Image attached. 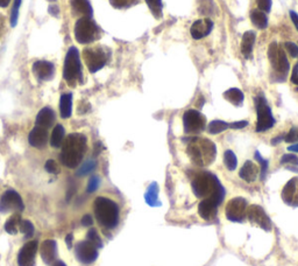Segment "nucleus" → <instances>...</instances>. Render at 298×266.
<instances>
[{
  "label": "nucleus",
  "mask_w": 298,
  "mask_h": 266,
  "mask_svg": "<svg viewBox=\"0 0 298 266\" xmlns=\"http://www.w3.org/2000/svg\"><path fill=\"white\" fill-rule=\"evenodd\" d=\"M73 16L79 18H92L93 10L89 0H70Z\"/></svg>",
  "instance_id": "22"
},
{
  "label": "nucleus",
  "mask_w": 298,
  "mask_h": 266,
  "mask_svg": "<svg viewBox=\"0 0 298 266\" xmlns=\"http://www.w3.org/2000/svg\"><path fill=\"white\" fill-rule=\"evenodd\" d=\"M146 3L153 16L156 19H160L162 17V9H163L162 0H146Z\"/></svg>",
  "instance_id": "35"
},
{
  "label": "nucleus",
  "mask_w": 298,
  "mask_h": 266,
  "mask_svg": "<svg viewBox=\"0 0 298 266\" xmlns=\"http://www.w3.org/2000/svg\"><path fill=\"white\" fill-rule=\"evenodd\" d=\"M93 211L97 222L104 229L113 230L118 227L120 220L119 205L111 198L98 196L93 202Z\"/></svg>",
  "instance_id": "4"
},
{
  "label": "nucleus",
  "mask_w": 298,
  "mask_h": 266,
  "mask_svg": "<svg viewBox=\"0 0 298 266\" xmlns=\"http://www.w3.org/2000/svg\"><path fill=\"white\" fill-rule=\"evenodd\" d=\"M246 219L251 223L261 228L262 230L269 231L271 229V221L265 211V209L258 204H251L247 207Z\"/></svg>",
  "instance_id": "14"
},
{
  "label": "nucleus",
  "mask_w": 298,
  "mask_h": 266,
  "mask_svg": "<svg viewBox=\"0 0 298 266\" xmlns=\"http://www.w3.org/2000/svg\"><path fill=\"white\" fill-rule=\"evenodd\" d=\"M260 174V168L253 161L248 160L244 164V166L240 168L239 171V177L246 182H254L258 179Z\"/></svg>",
  "instance_id": "24"
},
{
  "label": "nucleus",
  "mask_w": 298,
  "mask_h": 266,
  "mask_svg": "<svg viewBox=\"0 0 298 266\" xmlns=\"http://www.w3.org/2000/svg\"><path fill=\"white\" fill-rule=\"evenodd\" d=\"M224 98L226 100H228L229 103H232L233 105L241 107L244 103L245 96H244V92L241 91L240 89L232 88V89H228L227 91L224 92Z\"/></svg>",
  "instance_id": "28"
},
{
  "label": "nucleus",
  "mask_w": 298,
  "mask_h": 266,
  "mask_svg": "<svg viewBox=\"0 0 298 266\" xmlns=\"http://www.w3.org/2000/svg\"><path fill=\"white\" fill-rule=\"evenodd\" d=\"M283 48H284L286 53L291 56V58H293V59L298 58V46L296 43L285 42L284 44H283Z\"/></svg>",
  "instance_id": "45"
},
{
  "label": "nucleus",
  "mask_w": 298,
  "mask_h": 266,
  "mask_svg": "<svg viewBox=\"0 0 298 266\" xmlns=\"http://www.w3.org/2000/svg\"><path fill=\"white\" fill-rule=\"evenodd\" d=\"M82 224L86 228H91L93 226V219L91 215H89V214H86V215H84L82 217Z\"/></svg>",
  "instance_id": "50"
},
{
  "label": "nucleus",
  "mask_w": 298,
  "mask_h": 266,
  "mask_svg": "<svg viewBox=\"0 0 298 266\" xmlns=\"http://www.w3.org/2000/svg\"><path fill=\"white\" fill-rule=\"evenodd\" d=\"M108 58H110V50L101 44L88 46L83 49V59H84L86 68L91 74L103 69L106 66Z\"/></svg>",
  "instance_id": "7"
},
{
  "label": "nucleus",
  "mask_w": 298,
  "mask_h": 266,
  "mask_svg": "<svg viewBox=\"0 0 298 266\" xmlns=\"http://www.w3.org/2000/svg\"><path fill=\"white\" fill-rule=\"evenodd\" d=\"M282 140H284V136H280L277 138H274V139L271 140V145H277L278 142H281Z\"/></svg>",
  "instance_id": "56"
},
{
  "label": "nucleus",
  "mask_w": 298,
  "mask_h": 266,
  "mask_svg": "<svg viewBox=\"0 0 298 266\" xmlns=\"http://www.w3.org/2000/svg\"><path fill=\"white\" fill-rule=\"evenodd\" d=\"M101 29L92 18H78L75 22L74 35L79 44H91L101 37Z\"/></svg>",
  "instance_id": "6"
},
{
  "label": "nucleus",
  "mask_w": 298,
  "mask_h": 266,
  "mask_svg": "<svg viewBox=\"0 0 298 266\" xmlns=\"http://www.w3.org/2000/svg\"><path fill=\"white\" fill-rule=\"evenodd\" d=\"M224 164L225 167L227 168L228 171H234L237 166V159L234 152L231 151V149H227L224 153Z\"/></svg>",
  "instance_id": "34"
},
{
  "label": "nucleus",
  "mask_w": 298,
  "mask_h": 266,
  "mask_svg": "<svg viewBox=\"0 0 298 266\" xmlns=\"http://www.w3.org/2000/svg\"><path fill=\"white\" fill-rule=\"evenodd\" d=\"M256 5H258V10L268 13L271 10L273 2H271V0H256Z\"/></svg>",
  "instance_id": "47"
},
{
  "label": "nucleus",
  "mask_w": 298,
  "mask_h": 266,
  "mask_svg": "<svg viewBox=\"0 0 298 266\" xmlns=\"http://www.w3.org/2000/svg\"><path fill=\"white\" fill-rule=\"evenodd\" d=\"M19 230H20L22 234H24L25 238H31L33 237L34 232H35V228H34L33 223L31 221L28 220H22L21 223H20V228H19Z\"/></svg>",
  "instance_id": "36"
},
{
  "label": "nucleus",
  "mask_w": 298,
  "mask_h": 266,
  "mask_svg": "<svg viewBox=\"0 0 298 266\" xmlns=\"http://www.w3.org/2000/svg\"><path fill=\"white\" fill-rule=\"evenodd\" d=\"M20 5H21V0H14L12 10H11V17H10L11 27H16L17 24H18L19 9H20Z\"/></svg>",
  "instance_id": "39"
},
{
  "label": "nucleus",
  "mask_w": 298,
  "mask_h": 266,
  "mask_svg": "<svg viewBox=\"0 0 298 266\" xmlns=\"http://www.w3.org/2000/svg\"><path fill=\"white\" fill-rule=\"evenodd\" d=\"M282 200L290 207H298V178L290 179L282 190Z\"/></svg>",
  "instance_id": "18"
},
{
  "label": "nucleus",
  "mask_w": 298,
  "mask_h": 266,
  "mask_svg": "<svg viewBox=\"0 0 298 266\" xmlns=\"http://www.w3.org/2000/svg\"><path fill=\"white\" fill-rule=\"evenodd\" d=\"M63 78L71 88H75L78 83H83L81 55L76 47H70L67 51L63 65Z\"/></svg>",
  "instance_id": "5"
},
{
  "label": "nucleus",
  "mask_w": 298,
  "mask_h": 266,
  "mask_svg": "<svg viewBox=\"0 0 298 266\" xmlns=\"http://www.w3.org/2000/svg\"><path fill=\"white\" fill-rule=\"evenodd\" d=\"M49 140V134L48 130L43 129V127L35 126L34 129L29 132L28 141L31 146L35 147L37 149H43L46 147Z\"/></svg>",
  "instance_id": "21"
},
{
  "label": "nucleus",
  "mask_w": 298,
  "mask_h": 266,
  "mask_svg": "<svg viewBox=\"0 0 298 266\" xmlns=\"http://www.w3.org/2000/svg\"><path fill=\"white\" fill-rule=\"evenodd\" d=\"M255 159L260 165H261L260 174H261V180L263 181V180H265V178H266V174H267V171H268V160L263 159L259 152H255Z\"/></svg>",
  "instance_id": "42"
},
{
  "label": "nucleus",
  "mask_w": 298,
  "mask_h": 266,
  "mask_svg": "<svg viewBox=\"0 0 298 266\" xmlns=\"http://www.w3.org/2000/svg\"><path fill=\"white\" fill-rule=\"evenodd\" d=\"M32 71L37 80L41 82H47L54 78L55 75V66L54 63L40 60L33 63Z\"/></svg>",
  "instance_id": "17"
},
{
  "label": "nucleus",
  "mask_w": 298,
  "mask_h": 266,
  "mask_svg": "<svg viewBox=\"0 0 298 266\" xmlns=\"http://www.w3.org/2000/svg\"><path fill=\"white\" fill-rule=\"evenodd\" d=\"M268 59H269L275 71H277L278 74L285 77V75L289 73L290 63L288 61V58H286L284 48L278 46L277 42H271L269 48H268Z\"/></svg>",
  "instance_id": "9"
},
{
  "label": "nucleus",
  "mask_w": 298,
  "mask_h": 266,
  "mask_svg": "<svg viewBox=\"0 0 298 266\" xmlns=\"http://www.w3.org/2000/svg\"><path fill=\"white\" fill-rule=\"evenodd\" d=\"M88 151V138L83 133H70L64 138L59 159L64 166L74 170L82 164Z\"/></svg>",
  "instance_id": "1"
},
{
  "label": "nucleus",
  "mask_w": 298,
  "mask_h": 266,
  "mask_svg": "<svg viewBox=\"0 0 298 266\" xmlns=\"http://www.w3.org/2000/svg\"><path fill=\"white\" fill-rule=\"evenodd\" d=\"M183 126L187 134L202 133L206 127L205 116L195 109L187 110L183 115Z\"/></svg>",
  "instance_id": "10"
},
{
  "label": "nucleus",
  "mask_w": 298,
  "mask_h": 266,
  "mask_svg": "<svg viewBox=\"0 0 298 266\" xmlns=\"http://www.w3.org/2000/svg\"><path fill=\"white\" fill-rule=\"evenodd\" d=\"M281 164L298 166V156L296 154H284L281 158Z\"/></svg>",
  "instance_id": "46"
},
{
  "label": "nucleus",
  "mask_w": 298,
  "mask_h": 266,
  "mask_svg": "<svg viewBox=\"0 0 298 266\" xmlns=\"http://www.w3.org/2000/svg\"><path fill=\"white\" fill-rule=\"evenodd\" d=\"M191 187L194 194L198 198L204 200L207 197H216L221 202L224 201L225 188L219 179L211 172H195V174L192 175Z\"/></svg>",
  "instance_id": "2"
},
{
  "label": "nucleus",
  "mask_w": 298,
  "mask_h": 266,
  "mask_svg": "<svg viewBox=\"0 0 298 266\" xmlns=\"http://www.w3.org/2000/svg\"><path fill=\"white\" fill-rule=\"evenodd\" d=\"M48 11H49V13H50L52 17H58V14H59L58 6H56V5L49 6V10Z\"/></svg>",
  "instance_id": "54"
},
{
  "label": "nucleus",
  "mask_w": 298,
  "mask_h": 266,
  "mask_svg": "<svg viewBox=\"0 0 298 266\" xmlns=\"http://www.w3.org/2000/svg\"><path fill=\"white\" fill-rule=\"evenodd\" d=\"M86 239H88L89 242H91L93 245H96L98 249L103 248L104 246L99 234H98V231L94 229V228H91V229L88 231V234H86Z\"/></svg>",
  "instance_id": "38"
},
{
  "label": "nucleus",
  "mask_w": 298,
  "mask_h": 266,
  "mask_svg": "<svg viewBox=\"0 0 298 266\" xmlns=\"http://www.w3.org/2000/svg\"><path fill=\"white\" fill-rule=\"evenodd\" d=\"M21 221H22V219H21L20 212L13 214V215L6 221L5 226H4V228H5V231L10 235H17L18 231H19V228H20Z\"/></svg>",
  "instance_id": "30"
},
{
  "label": "nucleus",
  "mask_w": 298,
  "mask_h": 266,
  "mask_svg": "<svg viewBox=\"0 0 298 266\" xmlns=\"http://www.w3.org/2000/svg\"><path fill=\"white\" fill-rule=\"evenodd\" d=\"M59 114L63 119H68L73 115V93L66 92L59 99Z\"/></svg>",
  "instance_id": "25"
},
{
  "label": "nucleus",
  "mask_w": 298,
  "mask_h": 266,
  "mask_svg": "<svg viewBox=\"0 0 298 266\" xmlns=\"http://www.w3.org/2000/svg\"><path fill=\"white\" fill-rule=\"evenodd\" d=\"M222 203L216 197H207L201 201L198 204V214L203 220L211 221L216 219L218 214V207Z\"/></svg>",
  "instance_id": "16"
},
{
  "label": "nucleus",
  "mask_w": 298,
  "mask_h": 266,
  "mask_svg": "<svg viewBox=\"0 0 298 266\" xmlns=\"http://www.w3.org/2000/svg\"><path fill=\"white\" fill-rule=\"evenodd\" d=\"M56 121V114L51 108L46 107L41 109L39 114L36 115L35 118V126L43 127V129L49 130L50 127L55 124Z\"/></svg>",
  "instance_id": "23"
},
{
  "label": "nucleus",
  "mask_w": 298,
  "mask_h": 266,
  "mask_svg": "<svg viewBox=\"0 0 298 266\" xmlns=\"http://www.w3.org/2000/svg\"><path fill=\"white\" fill-rule=\"evenodd\" d=\"M140 0H110V4L116 10H126L137 5Z\"/></svg>",
  "instance_id": "37"
},
{
  "label": "nucleus",
  "mask_w": 298,
  "mask_h": 266,
  "mask_svg": "<svg viewBox=\"0 0 298 266\" xmlns=\"http://www.w3.org/2000/svg\"><path fill=\"white\" fill-rule=\"evenodd\" d=\"M291 82L293 84L298 85V63H296L295 67L292 69V74H291Z\"/></svg>",
  "instance_id": "51"
},
{
  "label": "nucleus",
  "mask_w": 298,
  "mask_h": 266,
  "mask_svg": "<svg viewBox=\"0 0 298 266\" xmlns=\"http://www.w3.org/2000/svg\"><path fill=\"white\" fill-rule=\"evenodd\" d=\"M11 0H0V9H6L10 5Z\"/></svg>",
  "instance_id": "57"
},
{
  "label": "nucleus",
  "mask_w": 298,
  "mask_h": 266,
  "mask_svg": "<svg viewBox=\"0 0 298 266\" xmlns=\"http://www.w3.org/2000/svg\"><path fill=\"white\" fill-rule=\"evenodd\" d=\"M256 114H258V122H256V132H265L270 130L275 125V118L273 117L269 105L262 95H259L255 98Z\"/></svg>",
  "instance_id": "8"
},
{
  "label": "nucleus",
  "mask_w": 298,
  "mask_h": 266,
  "mask_svg": "<svg viewBox=\"0 0 298 266\" xmlns=\"http://www.w3.org/2000/svg\"><path fill=\"white\" fill-rule=\"evenodd\" d=\"M49 2H55V0H49Z\"/></svg>",
  "instance_id": "60"
},
{
  "label": "nucleus",
  "mask_w": 298,
  "mask_h": 266,
  "mask_svg": "<svg viewBox=\"0 0 298 266\" xmlns=\"http://www.w3.org/2000/svg\"><path fill=\"white\" fill-rule=\"evenodd\" d=\"M284 141L292 144V142L298 141V126H293L290 129V131L284 136Z\"/></svg>",
  "instance_id": "44"
},
{
  "label": "nucleus",
  "mask_w": 298,
  "mask_h": 266,
  "mask_svg": "<svg viewBox=\"0 0 298 266\" xmlns=\"http://www.w3.org/2000/svg\"><path fill=\"white\" fill-rule=\"evenodd\" d=\"M290 18H291L293 26H295L296 29L298 31V14L295 12V11H290Z\"/></svg>",
  "instance_id": "53"
},
{
  "label": "nucleus",
  "mask_w": 298,
  "mask_h": 266,
  "mask_svg": "<svg viewBox=\"0 0 298 266\" xmlns=\"http://www.w3.org/2000/svg\"><path fill=\"white\" fill-rule=\"evenodd\" d=\"M145 201L150 207H158V205H161L160 202H158V186L156 182H152L148 188H147L145 193Z\"/></svg>",
  "instance_id": "27"
},
{
  "label": "nucleus",
  "mask_w": 298,
  "mask_h": 266,
  "mask_svg": "<svg viewBox=\"0 0 298 266\" xmlns=\"http://www.w3.org/2000/svg\"><path fill=\"white\" fill-rule=\"evenodd\" d=\"M73 241H74V235L69 234L66 237V243L68 245V249H73Z\"/></svg>",
  "instance_id": "55"
},
{
  "label": "nucleus",
  "mask_w": 298,
  "mask_h": 266,
  "mask_svg": "<svg viewBox=\"0 0 298 266\" xmlns=\"http://www.w3.org/2000/svg\"><path fill=\"white\" fill-rule=\"evenodd\" d=\"M37 248H39L37 241H29L26 243L18 253V266H35Z\"/></svg>",
  "instance_id": "15"
},
{
  "label": "nucleus",
  "mask_w": 298,
  "mask_h": 266,
  "mask_svg": "<svg viewBox=\"0 0 298 266\" xmlns=\"http://www.w3.org/2000/svg\"><path fill=\"white\" fill-rule=\"evenodd\" d=\"M50 266H67V264L63 260H55Z\"/></svg>",
  "instance_id": "59"
},
{
  "label": "nucleus",
  "mask_w": 298,
  "mask_h": 266,
  "mask_svg": "<svg viewBox=\"0 0 298 266\" xmlns=\"http://www.w3.org/2000/svg\"><path fill=\"white\" fill-rule=\"evenodd\" d=\"M96 168H97V161L96 160H93V159L86 160L85 163H83L81 165V167L78 168L77 172H76V175L79 178L85 177V175L92 173Z\"/></svg>",
  "instance_id": "32"
},
{
  "label": "nucleus",
  "mask_w": 298,
  "mask_h": 266,
  "mask_svg": "<svg viewBox=\"0 0 298 266\" xmlns=\"http://www.w3.org/2000/svg\"><path fill=\"white\" fill-rule=\"evenodd\" d=\"M40 254L43 263L50 266L57 258V243L54 239L43 241L40 246Z\"/></svg>",
  "instance_id": "20"
},
{
  "label": "nucleus",
  "mask_w": 298,
  "mask_h": 266,
  "mask_svg": "<svg viewBox=\"0 0 298 266\" xmlns=\"http://www.w3.org/2000/svg\"><path fill=\"white\" fill-rule=\"evenodd\" d=\"M247 125H248V122H246V121L234 122V123H229V129L241 130V129H244V127H246Z\"/></svg>",
  "instance_id": "49"
},
{
  "label": "nucleus",
  "mask_w": 298,
  "mask_h": 266,
  "mask_svg": "<svg viewBox=\"0 0 298 266\" xmlns=\"http://www.w3.org/2000/svg\"><path fill=\"white\" fill-rule=\"evenodd\" d=\"M248 203L246 198L244 197H234L228 203L226 204L225 214L228 221L231 222H243L246 219Z\"/></svg>",
  "instance_id": "13"
},
{
  "label": "nucleus",
  "mask_w": 298,
  "mask_h": 266,
  "mask_svg": "<svg viewBox=\"0 0 298 266\" xmlns=\"http://www.w3.org/2000/svg\"><path fill=\"white\" fill-rule=\"evenodd\" d=\"M206 3L207 4H204L201 0V5H199V12H201L202 14H205V16H211V14H213V11L216 10V6H214L212 0H207Z\"/></svg>",
  "instance_id": "40"
},
{
  "label": "nucleus",
  "mask_w": 298,
  "mask_h": 266,
  "mask_svg": "<svg viewBox=\"0 0 298 266\" xmlns=\"http://www.w3.org/2000/svg\"><path fill=\"white\" fill-rule=\"evenodd\" d=\"M76 193V186L75 185H69V188H68V193H67V200L69 202L71 200V197L75 195Z\"/></svg>",
  "instance_id": "52"
},
{
  "label": "nucleus",
  "mask_w": 298,
  "mask_h": 266,
  "mask_svg": "<svg viewBox=\"0 0 298 266\" xmlns=\"http://www.w3.org/2000/svg\"><path fill=\"white\" fill-rule=\"evenodd\" d=\"M99 186H100V178L98 177V175H92L88 182V188H86V192H88L89 194L94 193L98 188H99Z\"/></svg>",
  "instance_id": "41"
},
{
  "label": "nucleus",
  "mask_w": 298,
  "mask_h": 266,
  "mask_svg": "<svg viewBox=\"0 0 298 266\" xmlns=\"http://www.w3.org/2000/svg\"><path fill=\"white\" fill-rule=\"evenodd\" d=\"M255 32L248 31L244 34L243 41H241V53L245 56V58H250L253 51V47H254L255 43Z\"/></svg>",
  "instance_id": "26"
},
{
  "label": "nucleus",
  "mask_w": 298,
  "mask_h": 266,
  "mask_svg": "<svg viewBox=\"0 0 298 266\" xmlns=\"http://www.w3.org/2000/svg\"><path fill=\"white\" fill-rule=\"evenodd\" d=\"M6 31H7L6 18H5V16H4V14L0 13V41H2L3 37L5 36Z\"/></svg>",
  "instance_id": "48"
},
{
  "label": "nucleus",
  "mask_w": 298,
  "mask_h": 266,
  "mask_svg": "<svg viewBox=\"0 0 298 266\" xmlns=\"http://www.w3.org/2000/svg\"><path fill=\"white\" fill-rule=\"evenodd\" d=\"M229 129V123L222 121H212L207 126V132L210 134H218Z\"/></svg>",
  "instance_id": "33"
},
{
  "label": "nucleus",
  "mask_w": 298,
  "mask_h": 266,
  "mask_svg": "<svg viewBox=\"0 0 298 266\" xmlns=\"http://www.w3.org/2000/svg\"><path fill=\"white\" fill-rule=\"evenodd\" d=\"M44 170L50 174H58L59 172H61L58 164L52 159H49L46 161V164H44Z\"/></svg>",
  "instance_id": "43"
},
{
  "label": "nucleus",
  "mask_w": 298,
  "mask_h": 266,
  "mask_svg": "<svg viewBox=\"0 0 298 266\" xmlns=\"http://www.w3.org/2000/svg\"><path fill=\"white\" fill-rule=\"evenodd\" d=\"M64 138H66V130H64L63 125L57 124L51 132L50 137V145L52 148H59L62 147V144L64 141Z\"/></svg>",
  "instance_id": "29"
},
{
  "label": "nucleus",
  "mask_w": 298,
  "mask_h": 266,
  "mask_svg": "<svg viewBox=\"0 0 298 266\" xmlns=\"http://www.w3.org/2000/svg\"><path fill=\"white\" fill-rule=\"evenodd\" d=\"M99 252H98V248L96 245H93L91 242L81 241L75 245V257L77 258V260L83 265H91L97 260Z\"/></svg>",
  "instance_id": "11"
},
{
  "label": "nucleus",
  "mask_w": 298,
  "mask_h": 266,
  "mask_svg": "<svg viewBox=\"0 0 298 266\" xmlns=\"http://www.w3.org/2000/svg\"><path fill=\"white\" fill-rule=\"evenodd\" d=\"M25 209V203L16 190L9 189L0 197V212L9 214L12 211L21 212Z\"/></svg>",
  "instance_id": "12"
},
{
  "label": "nucleus",
  "mask_w": 298,
  "mask_h": 266,
  "mask_svg": "<svg viewBox=\"0 0 298 266\" xmlns=\"http://www.w3.org/2000/svg\"><path fill=\"white\" fill-rule=\"evenodd\" d=\"M288 149L290 152H295V153H298V142L297 144H293L291 146H289Z\"/></svg>",
  "instance_id": "58"
},
{
  "label": "nucleus",
  "mask_w": 298,
  "mask_h": 266,
  "mask_svg": "<svg viewBox=\"0 0 298 266\" xmlns=\"http://www.w3.org/2000/svg\"><path fill=\"white\" fill-rule=\"evenodd\" d=\"M213 28V21L209 18H204V19H199V20L195 21L192 24L191 28H190V34L194 37L195 40H199L203 39L210 34L212 32Z\"/></svg>",
  "instance_id": "19"
},
{
  "label": "nucleus",
  "mask_w": 298,
  "mask_h": 266,
  "mask_svg": "<svg viewBox=\"0 0 298 266\" xmlns=\"http://www.w3.org/2000/svg\"><path fill=\"white\" fill-rule=\"evenodd\" d=\"M251 20L253 25L259 29H265L268 26V17L265 12L260 10H253L251 12Z\"/></svg>",
  "instance_id": "31"
},
{
  "label": "nucleus",
  "mask_w": 298,
  "mask_h": 266,
  "mask_svg": "<svg viewBox=\"0 0 298 266\" xmlns=\"http://www.w3.org/2000/svg\"><path fill=\"white\" fill-rule=\"evenodd\" d=\"M187 153L196 166H209L216 160L217 147L213 141L206 138H191L187 146Z\"/></svg>",
  "instance_id": "3"
}]
</instances>
